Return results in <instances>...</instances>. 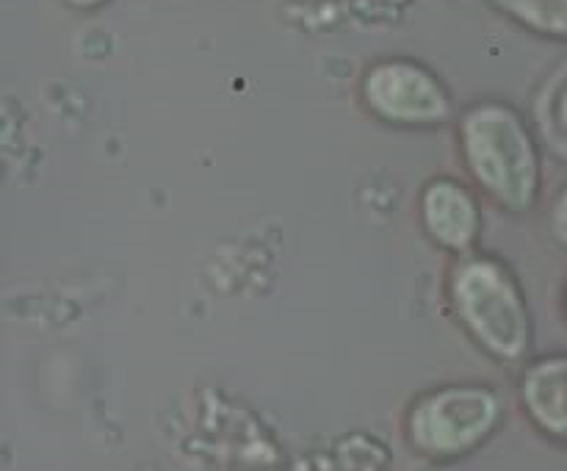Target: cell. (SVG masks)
Instances as JSON below:
<instances>
[{"label": "cell", "instance_id": "cell-1", "mask_svg": "<svg viewBox=\"0 0 567 471\" xmlns=\"http://www.w3.org/2000/svg\"><path fill=\"white\" fill-rule=\"evenodd\" d=\"M502 402L480 382H452L421 393L408 410L404 432L415 452L435 460L474 452L496 432Z\"/></svg>", "mask_w": 567, "mask_h": 471}, {"label": "cell", "instance_id": "cell-2", "mask_svg": "<svg viewBox=\"0 0 567 471\" xmlns=\"http://www.w3.org/2000/svg\"><path fill=\"white\" fill-rule=\"evenodd\" d=\"M454 303L468 336L496 360H520L529 349V319L507 269L471 264L457 275Z\"/></svg>", "mask_w": 567, "mask_h": 471}, {"label": "cell", "instance_id": "cell-3", "mask_svg": "<svg viewBox=\"0 0 567 471\" xmlns=\"http://www.w3.org/2000/svg\"><path fill=\"white\" fill-rule=\"evenodd\" d=\"M465 142L471 147L476 175L498 197L509 203H529L535 188V155L518 114L504 105H480L465 120Z\"/></svg>", "mask_w": 567, "mask_h": 471}, {"label": "cell", "instance_id": "cell-4", "mask_svg": "<svg viewBox=\"0 0 567 471\" xmlns=\"http://www.w3.org/2000/svg\"><path fill=\"white\" fill-rule=\"evenodd\" d=\"M363 98L382 120L432 125L449 116V94L426 66L413 61H382L363 78Z\"/></svg>", "mask_w": 567, "mask_h": 471}, {"label": "cell", "instance_id": "cell-5", "mask_svg": "<svg viewBox=\"0 0 567 471\" xmlns=\"http://www.w3.org/2000/svg\"><path fill=\"white\" fill-rule=\"evenodd\" d=\"M520 397L540 430L565 438V358H543L524 371Z\"/></svg>", "mask_w": 567, "mask_h": 471}, {"label": "cell", "instance_id": "cell-6", "mask_svg": "<svg viewBox=\"0 0 567 471\" xmlns=\"http://www.w3.org/2000/svg\"><path fill=\"white\" fill-rule=\"evenodd\" d=\"M426 222L437 242L449 247H465L476 236L474 199L452 181H441L430 188L426 197Z\"/></svg>", "mask_w": 567, "mask_h": 471}, {"label": "cell", "instance_id": "cell-7", "mask_svg": "<svg viewBox=\"0 0 567 471\" xmlns=\"http://www.w3.org/2000/svg\"><path fill=\"white\" fill-rule=\"evenodd\" d=\"M498 3L524 25L565 37V0H498Z\"/></svg>", "mask_w": 567, "mask_h": 471}, {"label": "cell", "instance_id": "cell-8", "mask_svg": "<svg viewBox=\"0 0 567 471\" xmlns=\"http://www.w3.org/2000/svg\"><path fill=\"white\" fill-rule=\"evenodd\" d=\"M70 6H75V9H97V6L109 3V0H66Z\"/></svg>", "mask_w": 567, "mask_h": 471}]
</instances>
